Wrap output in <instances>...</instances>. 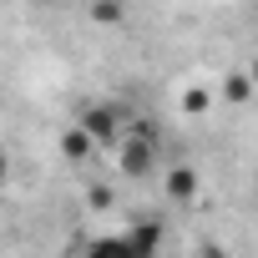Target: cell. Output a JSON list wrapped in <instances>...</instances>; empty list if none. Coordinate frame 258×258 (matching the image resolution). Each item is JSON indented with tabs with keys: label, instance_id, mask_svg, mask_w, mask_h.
<instances>
[{
	"label": "cell",
	"instance_id": "3957f363",
	"mask_svg": "<svg viewBox=\"0 0 258 258\" xmlns=\"http://www.w3.org/2000/svg\"><path fill=\"white\" fill-rule=\"evenodd\" d=\"M76 258H142L137 253V243H132V233H96V238H86L81 248H76Z\"/></svg>",
	"mask_w": 258,
	"mask_h": 258
},
{
	"label": "cell",
	"instance_id": "9c48e42d",
	"mask_svg": "<svg viewBox=\"0 0 258 258\" xmlns=\"http://www.w3.org/2000/svg\"><path fill=\"white\" fill-rule=\"evenodd\" d=\"M248 76H253V81H258V56H253V66H248Z\"/></svg>",
	"mask_w": 258,
	"mask_h": 258
},
{
	"label": "cell",
	"instance_id": "277c9868",
	"mask_svg": "<svg viewBox=\"0 0 258 258\" xmlns=\"http://www.w3.org/2000/svg\"><path fill=\"white\" fill-rule=\"evenodd\" d=\"M162 187H167V198H172V203H192V198H198V187H203V177H198V167L177 162V167H167V172H162Z\"/></svg>",
	"mask_w": 258,
	"mask_h": 258
},
{
	"label": "cell",
	"instance_id": "5b68a950",
	"mask_svg": "<svg viewBox=\"0 0 258 258\" xmlns=\"http://www.w3.org/2000/svg\"><path fill=\"white\" fill-rule=\"evenodd\" d=\"M91 147H96V137L86 132L81 121L61 132V157H66V162H86V157H91Z\"/></svg>",
	"mask_w": 258,
	"mask_h": 258
},
{
	"label": "cell",
	"instance_id": "8992f818",
	"mask_svg": "<svg viewBox=\"0 0 258 258\" xmlns=\"http://www.w3.org/2000/svg\"><path fill=\"white\" fill-rule=\"evenodd\" d=\"M253 91H258V81H253L248 71H228V81H223V101H228V106L253 101Z\"/></svg>",
	"mask_w": 258,
	"mask_h": 258
},
{
	"label": "cell",
	"instance_id": "ba28073f",
	"mask_svg": "<svg viewBox=\"0 0 258 258\" xmlns=\"http://www.w3.org/2000/svg\"><path fill=\"white\" fill-rule=\"evenodd\" d=\"M208 106H213V91H208V86H187V91H182V111H192V116H203Z\"/></svg>",
	"mask_w": 258,
	"mask_h": 258
},
{
	"label": "cell",
	"instance_id": "7a4b0ae2",
	"mask_svg": "<svg viewBox=\"0 0 258 258\" xmlns=\"http://www.w3.org/2000/svg\"><path fill=\"white\" fill-rule=\"evenodd\" d=\"M116 167H121V177H147L157 167V142H152L147 126H137L132 137L116 142Z\"/></svg>",
	"mask_w": 258,
	"mask_h": 258
},
{
	"label": "cell",
	"instance_id": "52a82bcc",
	"mask_svg": "<svg viewBox=\"0 0 258 258\" xmlns=\"http://www.w3.org/2000/svg\"><path fill=\"white\" fill-rule=\"evenodd\" d=\"M96 26H121V16H126V6L121 0H91V11H86Z\"/></svg>",
	"mask_w": 258,
	"mask_h": 258
},
{
	"label": "cell",
	"instance_id": "6da1fadb",
	"mask_svg": "<svg viewBox=\"0 0 258 258\" xmlns=\"http://www.w3.org/2000/svg\"><path fill=\"white\" fill-rule=\"evenodd\" d=\"M76 121L96 137V147H111L126 137V106H116V101H91V106H81Z\"/></svg>",
	"mask_w": 258,
	"mask_h": 258
}]
</instances>
